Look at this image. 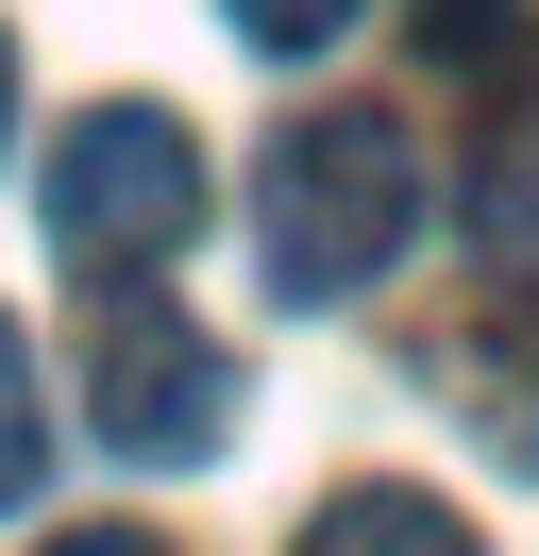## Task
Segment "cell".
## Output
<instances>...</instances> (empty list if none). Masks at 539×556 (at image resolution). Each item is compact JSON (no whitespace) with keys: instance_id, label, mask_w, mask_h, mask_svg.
Returning <instances> with one entry per match:
<instances>
[{"instance_id":"cell-1","label":"cell","mask_w":539,"mask_h":556,"mask_svg":"<svg viewBox=\"0 0 539 556\" xmlns=\"http://www.w3.org/2000/svg\"><path fill=\"white\" fill-rule=\"evenodd\" d=\"M253 237H270V287L287 304H354L404 237H422V152L404 118H287L253 169Z\"/></svg>"},{"instance_id":"cell-2","label":"cell","mask_w":539,"mask_h":556,"mask_svg":"<svg viewBox=\"0 0 539 556\" xmlns=\"http://www.w3.org/2000/svg\"><path fill=\"white\" fill-rule=\"evenodd\" d=\"M202 237V152L168 102H85L51 136V253L67 270H152Z\"/></svg>"},{"instance_id":"cell-3","label":"cell","mask_w":539,"mask_h":556,"mask_svg":"<svg viewBox=\"0 0 539 556\" xmlns=\"http://www.w3.org/2000/svg\"><path fill=\"white\" fill-rule=\"evenodd\" d=\"M85 421H101L118 455H220V421H236V354L202 338L186 304L118 287V304H101V338H85Z\"/></svg>"},{"instance_id":"cell-4","label":"cell","mask_w":539,"mask_h":556,"mask_svg":"<svg viewBox=\"0 0 539 556\" xmlns=\"http://www.w3.org/2000/svg\"><path fill=\"white\" fill-rule=\"evenodd\" d=\"M287 556H489V540H472V522L438 506V489H404V472H371V489H337V506L303 522Z\"/></svg>"},{"instance_id":"cell-5","label":"cell","mask_w":539,"mask_h":556,"mask_svg":"<svg viewBox=\"0 0 539 556\" xmlns=\"http://www.w3.org/2000/svg\"><path fill=\"white\" fill-rule=\"evenodd\" d=\"M472 253L539 287V85H523V118H505L489 152H472Z\"/></svg>"},{"instance_id":"cell-6","label":"cell","mask_w":539,"mask_h":556,"mask_svg":"<svg viewBox=\"0 0 539 556\" xmlns=\"http://www.w3.org/2000/svg\"><path fill=\"white\" fill-rule=\"evenodd\" d=\"M422 51H438L455 85H489V68L539 51V17H523V0H422Z\"/></svg>"},{"instance_id":"cell-7","label":"cell","mask_w":539,"mask_h":556,"mask_svg":"<svg viewBox=\"0 0 539 556\" xmlns=\"http://www.w3.org/2000/svg\"><path fill=\"white\" fill-rule=\"evenodd\" d=\"M34 455H51V405H34V354L0 320V506H34Z\"/></svg>"},{"instance_id":"cell-8","label":"cell","mask_w":539,"mask_h":556,"mask_svg":"<svg viewBox=\"0 0 539 556\" xmlns=\"http://www.w3.org/2000/svg\"><path fill=\"white\" fill-rule=\"evenodd\" d=\"M220 17H236L253 51H321V35H354L371 0H220Z\"/></svg>"},{"instance_id":"cell-9","label":"cell","mask_w":539,"mask_h":556,"mask_svg":"<svg viewBox=\"0 0 539 556\" xmlns=\"http://www.w3.org/2000/svg\"><path fill=\"white\" fill-rule=\"evenodd\" d=\"M34 556H168V540H152V522H51Z\"/></svg>"},{"instance_id":"cell-10","label":"cell","mask_w":539,"mask_h":556,"mask_svg":"<svg viewBox=\"0 0 539 556\" xmlns=\"http://www.w3.org/2000/svg\"><path fill=\"white\" fill-rule=\"evenodd\" d=\"M0 136H17V35H0Z\"/></svg>"}]
</instances>
